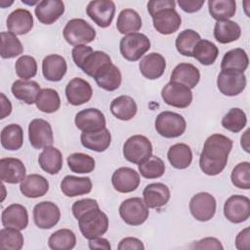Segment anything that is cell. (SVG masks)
<instances>
[{"label":"cell","instance_id":"6da1fadb","mask_svg":"<svg viewBox=\"0 0 250 250\" xmlns=\"http://www.w3.org/2000/svg\"><path fill=\"white\" fill-rule=\"evenodd\" d=\"M232 146V141L225 135L213 134L209 136L199 156L201 171L208 176H216L223 172Z\"/></svg>","mask_w":250,"mask_h":250},{"label":"cell","instance_id":"7a4b0ae2","mask_svg":"<svg viewBox=\"0 0 250 250\" xmlns=\"http://www.w3.org/2000/svg\"><path fill=\"white\" fill-rule=\"evenodd\" d=\"M77 221L82 235L88 240L102 236L108 229V218L100 207L85 212Z\"/></svg>","mask_w":250,"mask_h":250},{"label":"cell","instance_id":"3957f363","mask_svg":"<svg viewBox=\"0 0 250 250\" xmlns=\"http://www.w3.org/2000/svg\"><path fill=\"white\" fill-rule=\"evenodd\" d=\"M155 130L164 138L173 139L182 136L187 128L185 118L173 111H162L155 118Z\"/></svg>","mask_w":250,"mask_h":250},{"label":"cell","instance_id":"277c9868","mask_svg":"<svg viewBox=\"0 0 250 250\" xmlns=\"http://www.w3.org/2000/svg\"><path fill=\"white\" fill-rule=\"evenodd\" d=\"M65 41L73 46L85 45L95 40L96 30L83 19L68 21L62 30Z\"/></svg>","mask_w":250,"mask_h":250},{"label":"cell","instance_id":"5b68a950","mask_svg":"<svg viewBox=\"0 0 250 250\" xmlns=\"http://www.w3.org/2000/svg\"><path fill=\"white\" fill-rule=\"evenodd\" d=\"M119 49L125 60L136 62L150 49V41L146 35L140 32H134L125 35L120 40Z\"/></svg>","mask_w":250,"mask_h":250},{"label":"cell","instance_id":"8992f818","mask_svg":"<svg viewBox=\"0 0 250 250\" xmlns=\"http://www.w3.org/2000/svg\"><path fill=\"white\" fill-rule=\"evenodd\" d=\"M151 155L152 145L146 136L134 135L128 138L123 145V156L133 164L139 165Z\"/></svg>","mask_w":250,"mask_h":250},{"label":"cell","instance_id":"52a82bcc","mask_svg":"<svg viewBox=\"0 0 250 250\" xmlns=\"http://www.w3.org/2000/svg\"><path fill=\"white\" fill-rule=\"evenodd\" d=\"M121 219L129 226H141L148 218L149 211L144 200L140 197L125 199L119 206Z\"/></svg>","mask_w":250,"mask_h":250},{"label":"cell","instance_id":"ba28073f","mask_svg":"<svg viewBox=\"0 0 250 250\" xmlns=\"http://www.w3.org/2000/svg\"><path fill=\"white\" fill-rule=\"evenodd\" d=\"M161 98L165 104L177 108H186L192 102L191 90L177 82H168L161 90Z\"/></svg>","mask_w":250,"mask_h":250},{"label":"cell","instance_id":"9c48e42d","mask_svg":"<svg viewBox=\"0 0 250 250\" xmlns=\"http://www.w3.org/2000/svg\"><path fill=\"white\" fill-rule=\"evenodd\" d=\"M217 87L225 96H237L242 93L246 87V76L244 72L236 70H221L217 78Z\"/></svg>","mask_w":250,"mask_h":250},{"label":"cell","instance_id":"30bf717a","mask_svg":"<svg viewBox=\"0 0 250 250\" xmlns=\"http://www.w3.org/2000/svg\"><path fill=\"white\" fill-rule=\"evenodd\" d=\"M216 199L209 192H198L189 201V211L192 217L199 222L211 220L216 213Z\"/></svg>","mask_w":250,"mask_h":250},{"label":"cell","instance_id":"8fae6325","mask_svg":"<svg viewBox=\"0 0 250 250\" xmlns=\"http://www.w3.org/2000/svg\"><path fill=\"white\" fill-rule=\"evenodd\" d=\"M86 13L98 26L105 28L114 18L115 4L111 0H94L87 5Z\"/></svg>","mask_w":250,"mask_h":250},{"label":"cell","instance_id":"7c38bea8","mask_svg":"<svg viewBox=\"0 0 250 250\" xmlns=\"http://www.w3.org/2000/svg\"><path fill=\"white\" fill-rule=\"evenodd\" d=\"M28 139L30 145L36 149L52 146L54 135L50 123L41 118L31 120L28 125Z\"/></svg>","mask_w":250,"mask_h":250},{"label":"cell","instance_id":"4fadbf2b","mask_svg":"<svg viewBox=\"0 0 250 250\" xmlns=\"http://www.w3.org/2000/svg\"><path fill=\"white\" fill-rule=\"evenodd\" d=\"M225 217L233 224L245 222L250 216V199L244 195H231L224 205Z\"/></svg>","mask_w":250,"mask_h":250},{"label":"cell","instance_id":"5bb4252c","mask_svg":"<svg viewBox=\"0 0 250 250\" xmlns=\"http://www.w3.org/2000/svg\"><path fill=\"white\" fill-rule=\"evenodd\" d=\"M61 219V211L57 204L52 201H41L33 208V221L42 229H50Z\"/></svg>","mask_w":250,"mask_h":250},{"label":"cell","instance_id":"9a60e30c","mask_svg":"<svg viewBox=\"0 0 250 250\" xmlns=\"http://www.w3.org/2000/svg\"><path fill=\"white\" fill-rule=\"evenodd\" d=\"M153 27L163 35L175 33L181 26L182 19L175 8H166L155 13L152 17Z\"/></svg>","mask_w":250,"mask_h":250},{"label":"cell","instance_id":"2e32d148","mask_svg":"<svg viewBox=\"0 0 250 250\" xmlns=\"http://www.w3.org/2000/svg\"><path fill=\"white\" fill-rule=\"evenodd\" d=\"M76 127L82 132H96L105 128V118L104 113L94 107L80 110L74 118Z\"/></svg>","mask_w":250,"mask_h":250},{"label":"cell","instance_id":"e0dca14e","mask_svg":"<svg viewBox=\"0 0 250 250\" xmlns=\"http://www.w3.org/2000/svg\"><path fill=\"white\" fill-rule=\"evenodd\" d=\"M140 182L139 173L130 167L116 169L111 177V184L114 189L121 193H129L136 190Z\"/></svg>","mask_w":250,"mask_h":250},{"label":"cell","instance_id":"ac0fdd59","mask_svg":"<svg viewBox=\"0 0 250 250\" xmlns=\"http://www.w3.org/2000/svg\"><path fill=\"white\" fill-rule=\"evenodd\" d=\"M93 95L90 83L82 78L71 79L65 87V96L68 103L72 105H81L88 103Z\"/></svg>","mask_w":250,"mask_h":250},{"label":"cell","instance_id":"d6986e66","mask_svg":"<svg viewBox=\"0 0 250 250\" xmlns=\"http://www.w3.org/2000/svg\"><path fill=\"white\" fill-rule=\"evenodd\" d=\"M25 166L21 160L14 157L1 158L0 160V179L3 183L18 184L26 176Z\"/></svg>","mask_w":250,"mask_h":250},{"label":"cell","instance_id":"ffe728a7","mask_svg":"<svg viewBox=\"0 0 250 250\" xmlns=\"http://www.w3.org/2000/svg\"><path fill=\"white\" fill-rule=\"evenodd\" d=\"M64 4L61 0H43L35 7V16L43 24H52L64 13Z\"/></svg>","mask_w":250,"mask_h":250},{"label":"cell","instance_id":"44dd1931","mask_svg":"<svg viewBox=\"0 0 250 250\" xmlns=\"http://www.w3.org/2000/svg\"><path fill=\"white\" fill-rule=\"evenodd\" d=\"M169 188L162 183L147 185L143 190V200L148 208L156 209L166 205L170 199Z\"/></svg>","mask_w":250,"mask_h":250},{"label":"cell","instance_id":"7402d4cb","mask_svg":"<svg viewBox=\"0 0 250 250\" xmlns=\"http://www.w3.org/2000/svg\"><path fill=\"white\" fill-rule=\"evenodd\" d=\"M9 32L17 35H24L33 27V17L26 9H16L7 18Z\"/></svg>","mask_w":250,"mask_h":250},{"label":"cell","instance_id":"603a6c76","mask_svg":"<svg viewBox=\"0 0 250 250\" xmlns=\"http://www.w3.org/2000/svg\"><path fill=\"white\" fill-rule=\"evenodd\" d=\"M2 225L19 230L24 229L28 225V213L23 205L14 203L6 207L1 215Z\"/></svg>","mask_w":250,"mask_h":250},{"label":"cell","instance_id":"cb8c5ba5","mask_svg":"<svg viewBox=\"0 0 250 250\" xmlns=\"http://www.w3.org/2000/svg\"><path fill=\"white\" fill-rule=\"evenodd\" d=\"M139 68L144 77L155 80L163 75L166 68V61L159 53H149L141 60Z\"/></svg>","mask_w":250,"mask_h":250},{"label":"cell","instance_id":"d4e9b609","mask_svg":"<svg viewBox=\"0 0 250 250\" xmlns=\"http://www.w3.org/2000/svg\"><path fill=\"white\" fill-rule=\"evenodd\" d=\"M67 70V64L63 57L52 54L44 58L42 62V73L43 76L52 82L61 81L65 75Z\"/></svg>","mask_w":250,"mask_h":250},{"label":"cell","instance_id":"484cf974","mask_svg":"<svg viewBox=\"0 0 250 250\" xmlns=\"http://www.w3.org/2000/svg\"><path fill=\"white\" fill-rule=\"evenodd\" d=\"M92 181L89 177L65 176L61 182V190L67 197L84 195L92 190Z\"/></svg>","mask_w":250,"mask_h":250},{"label":"cell","instance_id":"4316f807","mask_svg":"<svg viewBox=\"0 0 250 250\" xmlns=\"http://www.w3.org/2000/svg\"><path fill=\"white\" fill-rule=\"evenodd\" d=\"M94 79L100 88L112 92L121 85L122 75L119 68L111 62L101 68L94 76Z\"/></svg>","mask_w":250,"mask_h":250},{"label":"cell","instance_id":"83f0119b","mask_svg":"<svg viewBox=\"0 0 250 250\" xmlns=\"http://www.w3.org/2000/svg\"><path fill=\"white\" fill-rule=\"evenodd\" d=\"M20 190L25 197L38 198L48 192L49 182L41 175L30 174L21 182Z\"/></svg>","mask_w":250,"mask_h":250},{"label":"cell","instance_id":"f1b7e54d","mask_svg":"<svg viewBox=\"0 0 250 250\" xmlns=\"http://www.w3.org/2000/svg\"><path fill=\"white\" fill-rule=\"evenodd\" d=\"M80 141L84 147L97 152H103L110 146L111 134L106 127L96 132H82Z\"/></svg>","mask_w":250,"mask_h":250},{"label":"cell","instance_id":"f546056e","mask_svg":"<svg viewBox=\"0 0 250 250\" xmlns=\"http://www.w3.org/2000/svg\"><path fill=\"white\" fill-rule=\"evenodd\" d=\"M200 80V72L196 66L188 62H181L173 69L170 81L181 83L189 89L195 88Z\"/></svg>","mask_w":250,"mask_h":250},{"label":"cell","instance_id":"4dcf8cb0","mask_svg":"<svg viewBox=\"0 0 250 250\" xmlns=\"http://www.w3.org/2000/svg\"><path fill=\"white\" fill-rule=\"evenodd\" d=\"M14 97L26 104H33L40 93V85L33 80H16L11 87Z\"/></svg>","mask_w":250,"mask_h":250},{"label":"cell","instance_id":"1f68e13d","mask_svg":"<svg viewBox=\"0 0 250 250\" xmlns=\"http://www.w3.org/2000/svg\"><path fill=\"white\" fill-rule=\"evenodd\" d=\"M138 106L136 102L130 96H119L112 100L110 104L111 113L119 120H131L137 113Z\"/></svg>","mask_w":250,"mask_h":250},{"label":"cell","instance_id":"d6a6232c","mask_svg":"<svg viewBox=\"0 0 250 250\" xmlns=\"http://www.w3.org/2000/svg\"><path fill=\"white\" fill-rule=\"evenodd\" d=\"M62 155L60 149L55 146H47L39 154L38 163L42 170L50 175L58 174L62 167Z\"/></svg>","mask_w":250,"mask_h":250},{"label":"cell","instance_id":"836d02e7","mask_svg":"<svg viewBox=\"0 0 250 250\" xmlns=\"http://www.w3.org/2000/svg\"><path fill=\"white\" fill-rule=\"evenodd\" d=\"M167 158L176 169H186L192 161V151L189 146L184 143L175 144L168 149Z\"/></svg>","mask_w":250,"mask_h":250},{"label":"cell","instance_id":"e575fe53","mask_svg":"<svg viewBox=\"0 0 250 250\" xmlns=\"http://www.w3.org/2000/svg\"><path fill=\"white\" fill-rule=\"evenodd\" d=\"M241 28L235 21L227 20L217 21L214 26V37L221 44H228L239 39Z\"/></svg>","mask_w":250,"mask_h":250},{"label":"cell","instance_id":"d590c367","mask_svg":"<svg viewBox=\"0 0 250 250\" xmlns=\"http://www.w3.org/2000/svg\"><path fill=\"white\" fill-rule=\"evenodd\" d=\"M249 63L247 53L241 48H234L228 51L221 62V69H230L244 72Z\"/></svg>","mask_w":250,"mask_h":250},{"label":"cell","instance_id":"8d00e7d4","mask_svg":"<svg viewBox=\"0 0 250 250\" xmlns=\"http://www.w3.org/2000/svg\"><path fill=\"white\" fill-rule=\"evenodd\" d=\"M142 27V19L133 9L122 10L117 18L116 28L119 33L127 35L137 32Z\"/></svg>","mask_w":250,"mask_h":250},{"label":"cell","instance_id":"74e56055","mask_svg":"<svg viewBox=\"0 0 250 250\" xmlns=\"http://www.w3.org/2000/svg\"><path fill=\"white\" fill-rule=\"evenodd\" d=\"M23 144V131L19 124H9L1 131V145L7 150H18Z\"/></svg>","mask_w":250,"mask_h":250},{"label":"cell","instance_id":"f35d334b","mask_svg":"<svg viewBox=\"0 0 250 250\" xmlns=\"http://www.w3.org/2000/svg\"><path fill=\"white\" fill-rule=\"evenodd\" d=\"M218 55V47L213 42L206 39H200L192 52V57L203 65L213 64L217 60Z\"/></svg>","mask_w":250,"mask_h":250},{"label":"cell","instance_id":"ab89813d","mask_svg":"<svg viewBox=\"0 0 250 250\" xmlns=\"http://www.w3.org/2000/svg\"><path fill=\"white\" fill-rule=\"evenodd\" d=\"M208 9L211 17L217 21H227L234 16L236 3L234 0H209Z\"/></svg>","mask_w":250,"mask_h":250},{"label":"cell","instance_id":"60d3db41","mask_svg":"<svg viewBox=\"0 0 250 250\" xmlns=\"http://www.w3.org/2000/svg\"><path fill=\"white\" fill-rule=\"evenodd\" d=\"M36 107L45 113L56 112L61 106L59 93L52 88L41 89L35 102Z\"/></svg>","mask_w":250,"mask_h":250},{"label":"cell","instance_id":"b9f144b4","mask_svg":"<svg viewBox=\"0 0 250 250\" xmlns=\"http://www.w3.org/2000/svg\"><path fill=\"white\" fill-rule=\"evenodd\" d=\"M75 244L76 236L74 232L68 229L56 230L48 239V245L52 250H70Z\"/></svg>","mask_w":250,"mask_h":250},{"label":"cell","instance_id":"7bdbcfd3","mask_svg":"<svg viewBox=\"0 0 250 250\" xmlns=\"http://www.w3.org/2000/svg\"><path fill=\"white\" fill-rule=\"evenodd\" d=\"M108 63H111V59L106 53L103 51H93L84 60L80 68L88 76L94 78L97 72Z\"/></svg>","mask_w":250,"mask_h":250},{"label":"cell","instance_id":"ee69618b","mask_svg":"<svg viewBox=\"0 0 250 250\" xmlns=\"http://www.w3.org/2000/svg\"><path fill=\"white\" fill-rule=\"evenodd\" d=\"M200 39V35L193 29H185L178 34L175 41V46L181 55L192 57L193 49Z\"/></svg>","mask_w":250,"mask_h":250},{"label":"cell","instance_id":"f6af8a7d","mask_svg":"<svg viewBox=\"0 0 250 250\" xmlns=\"http://www.w3.org/2000/svg\"><path fill=\"white\" fill-rule=\"evenodd\" d=\"M23 52V47L20 39L11 32H1V51L2 59H13Z\"/></svg>","mask_w":250,"mask_h":250},{"label":"cell","instance_id":"bcb514c9","mask_svg":"<svg viewBox=\"0 0 250 250\" xmlns=\"http://www.w3.org/2000/svg\"><path fill=\"white\" fill-rule=\"evenodd\" d=\"M67 165L70 171L77 174H88L94 171L96 162L95 159L85 153L75 152L67 157Z\"/></svg>","mask_w":250,"mask_h":250},{"label":"cell","instance_id":"7dc6e473","mask_svg":"<svg viewBox=\"0 0 250 250\" xmlns=\"http://www.w3.org/2000/svg\"><path fill=\"white\" fill-rule=\"evenodd\" d=\"M247 123L245 112L239 107L230 108L222 118V126L232 133L240 132Z\"/></svg>","mask_w":250,"mask_h":250},{"label":"cell","instance_id":"c3c4849f","mask_svg":"<svg viewBox=\"0 0 250 250\" xmlns=\"http://www.w3.org/2000/svg\"><path fill=\"white\" fill-rule=\"evenodd\" d=\"M23 235L17 229L3 228L0 230V249L21 250L23 246Z\"/></svg>","mask_w":250,"mask_h":250},{"label":"cell","instance_id":"681fc988","mask_svg":"<svg viewBox=\"0 0 250 250\" xmlns=\"http://www.w3.org/2000/svg\"><path fill=\"white\" fill-rule=\"evenodd\" d=\"M140 174L146 179H157L163 176L165 164L161 158L151 155L146 160L138 165Z\"/></svg>","mask_w":250,"mask_h":250},{"label":"cell","instance_id":"f907efd6","mask_svg":"<svg viewBox=\"0 0 250 250\" xmlns=\"http://www.w3.org/2000/svg\"><path fill=\"white\" fill-rule=\"evenodd\" d=\"M230 180L235 188H250V163L248 161L238 163L230 174Z\"/></svg>","mask_w":250,"mask_h":250},{"label":"cell","instance_id":"816d5d0a","mask_svg":"<svg viewBox=\"0 0 250 250\" xmlns=\"http://www.w3.org/2000/svg\"><path fill=\"white\" fill-rule=\"evenodd\" d=\"M17 75L22 80H28L37 73V62L31 56H21L15 63Z\"/></svg>","mask_w":250,"mask_h":250},{"label":"cell","instance_id":"f5cc1de1","mask_svg":"<svg viewBox=\"0 0 250 250\" xmlns=\"http://www.w3.org/2000/svg\"><path fill=\"white\" fill-rule=\"evenodd\" d=\"M97 207H100V206L96 199L84 198V199L75 201L71 207V211H72L73 216L78 220L80 218V216L83 215L85 212H87L93 208H97Z\"/></svg>","mask_w":250,"mask_h":250},{"label":"cell","instance_id":"db71d44e","mask_svg":"<svg viewBox=\"0 0 250 250\" xmlns=\"http://www.w3.org/2000/svg\"><path fill=\"white\" fill-rule=\"evenodd\" d=\"M93 52L92 47L86 46V45H77L74 46L71 51V56L73 59V62L76 66L79 68L81 67L84 60Z\"/></svg>","mask_w":250,"mask_h":250},{"label":"cell","instance_id":"11a10c76","mask_svg":"<svg viewBox=\"0 0 250 250\" xmlns=\"http://www.w3.org/2000/svg\"><path fill=\"white\" fill-rule=\"evenodd\" d=\"M191 248L195 249H216V250H223L224 247L221 241L215 237H204L191 246Z\"/></svg>","mask_w":250,"mask_h":250},{"label":"cell","instance_id":"9f6ffc18","mask_svg":"<svg viewBox=\"0 0 250 250\" xmlns=\"http://www.w3.org/2000/svg\"><path fill=\"white\" fill-rule=\"evenodd\" d=\"M117 248L118 250H144L145 245L139 238L128 236L120 240Z\"/></svg>","mask_w":250,"mask_h":250},{"label":"cell","instance_id":"6f0895ef","mask_svg":"<svg viewBox=\"0 0 250 250\" xmlns=\"http://www.w3.org/2000/svg\"><path fill=\"white\" fill-rule=\"evenodd\" d=\"M175 1L174 0H151L147 3V11L152 17L158 11H161L166 8H175Z\"/></svg>","mask_w":250,"mask_h":250},{"label":"cell","instance_id":"680465c9","mask_svg":"<svg viewBox=\"0 0 250 250\" xmlns=\"http://www.w3.org/2000/svg\"><path fill=\"white\" fill-rule=\"evenodd\" d=\"M204 0H178V5L186 13L198 12L204 5Z\"/></svg>","mask_w":250,"mask_h":250},{"label":"cell","instance_id":"91938a15","mask_svg":"<svg viewBox=\"0 0 250 250\" xmlns=\"http://www.w3.org/2000/svg\"><path fill=\"white\" fill-rule=\"evenodd\" d=\"M235 247L238 250L250 249V229L249 228L243 229L235 237Z\"/></svg>","mask_w":250,"mask_h":250},{"label":"cell","instance_id":"94428289","mask_svg":"<svg viewBox=\"0 0 250 250\" xmlns=\"http://www.w3.org/2000/svg\"><path fill=\"white\" fill-rule=\"evenodd\" d=\"M89 248L91 250H95V249L110 250L111 246H110V244H109V242L106 238H103L102 236H100V237L89 240Z\"/></svg>","mask_w":250,"mask_h":250},{"label":"cell","instance_id":"6125c7cd","mask_svg":"<svg viewBox=\"0 0 250 250\" xmlns=\"http://www.w3.org/2000/svg\"><path fill=\"white\" fill-rule=\"evenodd\" d=\"M0 97H1V115H0V118L4 119L6 116L11 114V112H12V104L6 98V96L3 93L0 94Z\"/></svg>","mask_w":250,"mask_h":250},{"label":"cell","instance_id":"be15d7a7","mask_svg":"<svg viewBox=\"0 0 250 250\" xmlns=\"http://www.w3.org/2000/svg\"><path fill=\"white\" fill-rule=\"evenodd\" d=\"M249 132L250 129H247L244 134L241 137V141H240V145L242 146V148L246 151L249 152Z\"/></svg>","mask_w":250,"mask_h":250}]
</instances>
